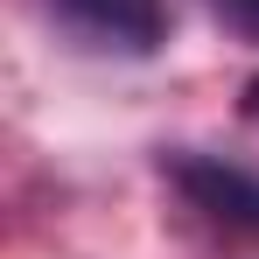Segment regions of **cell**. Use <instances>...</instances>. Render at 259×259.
Here are the masks:
<instances>
[{
  "mask_svg": "<svg viewBox=\"0 0 259 259\" xmlns=\"http://www.w3.org/2000/svg\"><path fill=\"white\" fill-rule=\"evenodd\" d=\"M161 175H168L203 217L259 238V175L231 168V161H217V154H161Z\"/></svg>",
  "mask_w": 259,
  "mask_h": 259,
  "instance_id": "obj_1",
  "label": "cell"
},
{
  "mask_svg": "<svg viewBox=\"0 0 259 259\" xmlns=\"http://www.w3.org/2000/svg\"><path fill=\"white\" fill-rule=\"evenodd\" d=\"M49 14L91 49H119V56H154L168 35L161 0H49Z\"/></svg>",
  "mask_w": 259,
  "mask_h": 259,
  "instance_id": "obj_2",
  "label": "cell"
},
{
  "mask_svg": "<svg viewBox=\"0 0 259 259\" xmlns=\"http://www.w3.org/2000/svg\"><path fill=\"white\" fill-rule=\"evenodd\" d=\"M217 7H224L238 28H259V0H217Z\"/></svg>",
  "mask_w": 259,
  "mask_h": 259,
  "instance_id": "obj_3",
  "label": "cell"
},
{
  "mask_svg": "<svg viewBox=\"0 0 259 259\" xmlns=\"http://www.w3.org/2000/svg\"><path fill=\"white\" fill-rule=\"evenodd\" d=\"M245 119H259V77L245 84Z\"/></svg>",
  "mask_w": 259,
  "mask_h": 259,
  "instance_id": "obj_4",
  "label": "cell"
}]
</instances>
